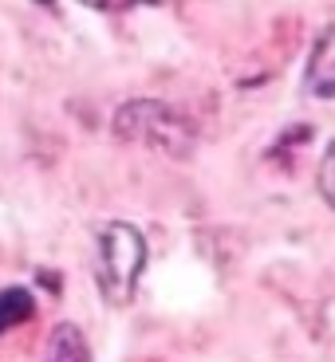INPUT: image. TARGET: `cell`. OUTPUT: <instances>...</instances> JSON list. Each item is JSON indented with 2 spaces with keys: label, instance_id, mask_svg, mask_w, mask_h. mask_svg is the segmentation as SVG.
<instances>
[{
  "label": "cell",
  "instance_id": "1",
  "mask_svg": "<svg viewBox=\"0 0 335 362\" xmlns=\"http://www.w3.org/2000/svg\"><path fill=\"white\" fill-rule=\"evenodd\" d=\"M115 134L123 142H138V146H150L166 158H190L193 154V122L186 115L170 107V103H158V99H130L118 107L115 115Z\"/></svg>",
  "mask_w": 335,
  "mask_h": 362
},
{
  "label": "cell",
  "instance_id": "2",
  "mask_svg": "<svg viewBox=\"0 0 335 362\" xmlns=\"http://www.w3.org/2000/svg\"><path fill=\"white\" fill-rule=\"evenodd\" d=\"M146 268V240L135 225L127 221H110L107 228L99 233V288L103 299L123 308L135 299L138 276Z\"/></svg>",
  "mask_w": 335,
  "mask_h": 362
},
{
  "label": "cell",
  "instance_id": "3",
  "mask_svg": "<svg viewBox=\"0 0 335 362\" xmlns=\"http://www.w3.org/2000/svg\"><path fill=\"white\" fill-rule=\"evenodd\" d=\"M308 90L319 99H335V28L316 40V52L308 59Z\"/></svg>",
  "mask_w": 335,
  "mask_h": 362
},
{
  "label": "cell",
  "instance_id": "4",
  "mask_svg": "<svg viewBox=\"0 0 335 362\" xmlns=\"http://www.w3.org/2000/svg\"><path fill=\"white\" fill-rule=\"evenodd\" d=\"M47 362H91V346L79 327L59 323L47 339Z\"/></svg>",
  "mask_w": 335,
  "mask_h": 362
},
{
  "label": "cell",
  "instance_id": "5",
  "mask_svg": "<svg viewBox=\"0 0 335 362\" xmlns=\"http://www.w3.org/2000/svg\"><path fill=\"white\" fill-rule=\"evenodd\" d=\"M32 311H36L32 291H28V288H4V291H0V335L12 331V327H20V323H28Z\"/></svg>",
  "mask_w": 335,
  "mask_h": 362
},
{
  "label": "cell",
  "instance_id": "6",
  "mask_svg": "<svg viewBox=\"0 0 335 362\" xmlns=\"http://www.w3.org/2000/svg\"><path fill=\"white\" fill-rule=\"evenodd\" d=\"M319 193H324V201L335 209V142L327 146L324 162H319Z\"/></svg>",
  "mask_w": 335,
  "mask_h": 362
}]
</instances>
